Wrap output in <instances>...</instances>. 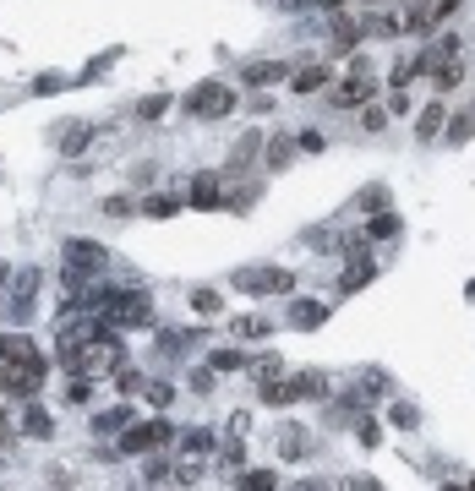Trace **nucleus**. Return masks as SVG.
Returning <instances> with one entry per match:
<instances>
[{
	"label": "nucleus",
	"instance_id": "1",
	"mask_svg": "<svg viewBox=\"0 0 475 491\" xmlns=\"http://www.w3.org/2000/svg\"><path fill=\"white\" fill-rule=\"evenodd\" d=\"M50 377V355L27 334H0V393L6 399H39V387Z\"/></svg>",
	"mask_w": 475,
	"mask_h": 491
},
{
	"label": "nucleus",
	"instance_id": "2",
	"mask_svg": "<svg viewBox=\"0 0 475 491\" xmlns=\"http://www.w3.org/2000/svg\"><path fill=\"white\" fill-rule=\"evenodd\" d=\"M115 366H126V339L115 334V327H104V334H93V339L72 355V366H66V372L104 382V377H115Z\"/></svg>",
	"mask_w": 475,
	"mask_h": 491
},
{
	"label": "nucleus",
	"instance_id": "3",
	"mask_svg": "<svg viewBox=\"0 0 475 491\" xmlns=\"http://www.w3.org/2000/svg\"><path fill=\"white\" fill-rule=\"evenodd\" d=\"M323 393H328V377H323V372H295V377H268V382H257L263 410H284V404H301V399H323Z\"/></svg>",
	"mask_w": 475,
	"mask_h": 491
},
{
	"label": "nucleus",
	"instance_id": "4",
	"mask_svg": "<svg viewBox=\"0 0 475 491\" xmlns=\"http://www.w3.org/2000/svg\"><path fill=\"white\" fill-rule=\"evenodd\" d=\"M104 327H115V334H132V327H148L153 322V301L142 289H104V306H99Z\"/></svg>",
	"mask_w": 475,
	"mask_h": 491
},
{
	"label": "nucleus",
	"instance_id": "5",
	"mask_svg": "<svg viewBox=\"0 0 475 491\" xmlns=\"http://www.w3.org/2000/svg\"><path fill=\"white\" fill-rule=\"evenodd\" d=\"M158 448H175V426L165 415H153V420H132L120 432V453H158Z\"/></svg>",
	"mask_w": 475,
	"mask_h": 491
},
{
	"label": "nucleus",
	"instance_id": "6",
	"mask_svg": "<svg viewBox=\"0 0 475 491\" xmlns=\"http://www.w3.org/2000/svg\"><path fill=\"white\" fill-rule=\"evenodd\" d=\"M180 110L192 115V120H225V115L235 110V88H225V82H203V88L186 93Z\"/></svg>",
	"mask_w": 475,
	"mask_h": 491
},
{
	"label": "nucleus",
	"instance_id": "7",
	"mask_svg": "<svg viewBox=\"0 0 475 491\" xmlns=\"http://www.w3.org/2000/svg\"><path fill=\"white\" fill-rule=\"evenodd\" d=\"M372 98H377V77H372V65H350V77H344L333 93H328V104L333 110H361V104H372Z\"/></svg>",
	"mask_w": 475,
	"mask_h": 491
},
{
	"label": "nucleus",
	"instance_id": "8",
	"mask_svg": "<svg viewBox=\"0 0 475 491\" xmlns=\"http://www.w3.org/2000/svg\"><path fill=\"white\" fill-rule=\"evenodd\" d=\"M235 289H246V295H290L295 289V273L290 268H241L235 273Z\"/></svg>",
	"mask_w": 475,
	"mask_h": 491
},
{
	"label": "nucleus",
	"instance_id": "9",
	"mask_svg": "<svg viewBox=\"0 0 475 491\" xmlns=\"http://www.w3.org/2000/svg\"><path fill=\"white\" fill-rule=\"evenodd\" d=\"M39 284H44L39 268H22V273L11 279V301H6V317H11V322H27V317H34V306H39Z\"/></svg>",
	"mask_w": 475,
	"mask_h": 491
},
{
	"label": "nucleus",
	"instance_id": "10",
	"mask_svg": "<svg viewBox=\"0 0 475 491\" xmlns=\"http://www.w3.org/2000/svg\"><path fill=\"white\" fill-rule=\"evenodd\" d=\"M104 262H110V251H104L99 241H82V235L66 241V268H72V273H88V279H93V273H104Z\"/></svg>",
	"mask_w": 475,
	"mask_h": 491
},
{
	"label": "nucleus",
	"instance_id": "11",
	"mask_svg": "<svg viewBox=\"0 0 475 491\" xmlns=\"http://www.w3.org/2000/svg\"><path fill=\"white\" fill-rule=\"evenodd\" d=\"M361 39H366V27H361L356 17H344V12H333V33H328V55H350V50H361Z\"/></svg>",
	"mask_w": 475,
	"mask_h": 491
},
{
	"label": "nucleus",
	"instance_id": "12",
	"mask_svg": "<svg viewBox=\"0 0 475 491\" xmlns=\"http://www.w3.org/2000/svg\"><path fill=\"white\" fill-rule=\"evenodd\" d=\"M88 142H93V126H88V120H60V131H55V153H60V158L88 153Z\"/></svg>",
	"mask_w": 475,
	"mask_h": 491
},
{
	"label": "nucleus",
	"instance_id": "13",
	"mask_svg": "<svg viewBox=\"0 0 475 491\" xmlns=\"http://www.w3.org/2000/svg\"><path fill=\"white\" fill-rule=\"evenodd\" d=\"M421 77H426V82H432L437 93H454V88L464 82V55H448V60H432V65H426Z\"/></svg>",
	"mask_w": 475,
	"mask_h": 491
},
{
	"label": "nucleus",
	"instance_id": "14",
	"mask_svg": "<svg viewBox=\"0 0 475 491\" xmlns=\"http://www.w3.org/2000/svg\"><path fill=\"white\" fill-rule=\"evenodd\" d=\"M301 153V142L290 137V131H279V137L263 142V170H290V158Z\"/></svg>",
	"mask_w": 475,
	"mask_h": 491
},
{
	"label": "nucleus",
	"instance_id": "15",
	"mask_svg": "<svg viewBox=\"0 0 475 491\" xmlns=\"http://www.w3.org/2000/svg\"><path fill=\"white\" fill-rule=\"evenodd\" d=\"M175 453L180 458H208V453H218V437L208 432V426H192V432L175 437Z\"/></svg>",
	"mask_w": 475,
	"mask_h": 491
},
{
	"label": "nucleus",
	"instance_id": "16",
	"mask_svg": "<svg viewBox=\"0 0 475 491\" xmlns=\"http://www.w3.org/2000/svg\"><path fill=\"white\" fill-rule=\"evenodd\" d=\"M377 279V262L372 257H350L344 262V273H339V295H356V289H366Z\"/></svg>",
	"mask_w": 475,
	"mask_h": 491
},
{
	"label": "nucleus",
	"instance_id": "17",
	"mask_svg": "<svg viewBox=\"0 0 475 491\" xmlns=\"http://www.w3.org/2000/svg\"><path fill=\"white\" fill-rule=\"evenodd\" d=\"M279 77H290V65H284V60H246V65H241V82H246V88H268V82H279Z\"/></svg>",
	"mask_w": 475,
	"mask_h": 491
},
{
	"label": "nucleus",
	"instance_id": "18",
	"mask_svg": "<svg viewBox=\"0 0 475 491\" xmlns=\"http://www.w3.org/2000/svg\"><path fill=\"white\" fill-rule=\"evenodd\" d=\"M186 208V196L180 191H153V196H142V203H137V213L142 219H175Z\"/></svg>",
	"mask_w": 475,
	"mask_h": 491
},
{
	"label": "nucleus",
	"instance_id": "19",
	"mask_svg": "<svg viewBox=\"0 0 475 491\" xmlns=\"http://www.w3.org/2000/svg\"><path fill=\"white\" fill-rule=\"evenodd\" d=\"M186 203H192V208H218V203H225V186H218V175L203 170V175L192 180V191H186Z\"/></svg>",
	"mask_w": 475,
	"mask_h": 491
},
{
	"label": "nucleus",
	"instance_id": "20",
	"mask_svg": "<svg viewBox=\"0 0 475 491\" xmlns=\"http://www.w3.org/2000/svg\"><path fill=\"white\" fill-rule=\"evenodd\" d=\"M290 88L306 98V93H323L328 88V60H311V65H295L290 72Z\"/></svg>",
	"mask_w": 475,
	"mask_h": 491
},
{
	"label": "nucleus",
	"instance_id": "21",
	"mask_svg": "<svg viewBox=\"0 0 475 491\" xmlns=\"http://www.w3.org/2000/svg\"><path fill=\"white\" fill-rule=\"evenodd\" d=\"M22 437H55V415L39 399H27V410H22Z\"/></svg>",
	"mask_w": 475,
	"mask_h": 491
},
{
	"label": "nucleus",
	"instance_id": "22",
	"mask_svg": "<svg viewBox=\"0 0 475 491\" xmlns=\"http://www.w3.org/2000/svg\"><path fill=\"white\" fill-rule=\"evenodd\" d=\"M442 126H448V110H442V104H426L421 120H416V137H421V142H437Z\"/></svg>",
	"mask_w": 475,
	"mask_h": 491
},
{
	"label": "nucleus",
	"instance_id": "23",
	"mask_svg": "<svg viewBox=\"0 0 475 491\" xmlns=\"http://www.w3.org/2000/svg\"><path fill=\"white\" fill-rule=\"evenodd\" d=\"M230 334H235V339H268L273 322H268L263 311H251V317H235V322H230Z\"/></svg>",
	"mask_w": 475,
	"mask_h": 491
},
{
	"label": "nucleus",
	"instance_id": "24",
	"mask_svg": "<svg viewBox=\"0 0 475 491\" xmlns=\"http://www.w3.org/2000/svg\"><path fill=\"white\" fill-rule=\"evenodd\" d=\"M257 153H263V131H246V137L235 142V153H230V175H235V170H246V164L257 158Z\"/></svg>",
	"mask_w": 475,
	"mask_h": 491
},
{
	"label": "nucleus",
	"instance_id": "25",
	"mask_svg": "<svg viewBox=\"0 0 475 491\" xmlns=\"http://www.w3.org/2000/svg\"><path fill=\"white\" fill-rule=\"evenodd\" d=\"M328 322V306H317V301H295L290 306V327H323Z\"/></svg>",
	"mask_w": 475,
	"mask_h": 491
},
{
	"label": "nucleus",
	"instance_id": "26",
	"mask_svg": "<svg viewBox=\"0 0 475 491\" xmlns=\"http://www.w3.org/2000/svg\"><path fill=\"white\" fill-rule=\"evenodd\" d=\"M361 27H366V33H377V39H404V17H399V12H383V17H366Z\"/></svg>",
	"mask_w": 475,
	"mask_h": 491
},
{
	"label": "nucleus",
	"instance_id": "27",
	"mask_svg": "<svg viewBox=\"0 0 475 491\" xmlns=\"http://www.w3.org/2000/svg\"><path fill=\"white\" fill-rule=\"evenodd\" d=\"M192 311H197V317H225V295L208 289V284H203V289H192Z\"/></svg>",
	"mask_w": 475,
	"mask_h": 491
},
{
	"label": "nucleus",
	"instance_id": "28",
	"mask_svg": "<svg viewBox=\"0 0 475 491\" xmlns=\"http://www.w3.org/2000/svg\"><path fill=\"white\" fill-rule=\"evenodd\" d=\"M132 426V399H126L120 410H104V415H93V432H126Z\"/></svg>",
	"mask_w": 475,
	"mask_h": 491
},
{
	"label": "nucleus",
	"instance_id": "29",
	"mask_svg": "<svg viewBox=\"0 0 475 491\" xmlns=\"http://www.w3.org/2000/svg\"><path fill=\"white\" fill-rule=\"evenodd\" d=\"M142 387H148V382H142L137 366H115V393H120V399H137Z\"/></svg>",
	"mask_w": 475,
	"mask_h": 491
},
{
	"label": "nucleus",
	"instance_id": "30",
	"mask_svg": "<svg viewBox=\"0 0 475 491\" xmlns=\"http://www.w3.org/2000/svg\"><path fill=\"white\" fill-rule=\"evenodd\" d=\"M388 235H399V213L394 208H383V213L366 224V241H388Z\"/></svg>",
	"mask_w": 475,
	"mask_h": 491
},
{
	"label": "nucleus",
	"instance_id": "31",
	"mask_svg": "<svg viewBox=\"0 0 475 491\" xmlns=\"http://www.w3.org/2000/svg\"><path fill=\"white\" fill-rule=\"evenodd\" d=\"M165 115H170V93H148L142 104H137V120H148V126L165 120Z\"/></svg>",
	"mask_w": 475,
	"mask_h": 491
},
{
	"label": "nucleus",
	"instance_id": "32",
	"mask_svg": "<svg viewBox=\"0 0 475 491\" xmlns=\"http://www.w3.org/2000/svg\"><path fill=\"white\" fill-rule=\"evenodd\" d=\"M279 453H284V458H301V453H306L301 426H279Z\"/></svg>",
	"mask_w": 475,
	"mask_h": 491
},
{
	"label": "nucleus",
	"instance_id": "33",
	"mask_svg": "<svg viewBox=\"0 0 475 491\" xmlns=\"http://www.w3.org/2000/svg\"><path fill=\"white\" fill-rule=\"evenodd\" d=\"M208 366H213V372H246V355H241V349H213Z\"/></svg>",
	"mask_w": 475,
	"mask_h": 491
},
{
	"label": "nucleus",
	"instance_id": "34",
	"mask_svg": "<svg viewBox=\"0 0 475 491\" xmlns=\"http://www.w3.org/2000/svg\"><path fill=\"white\" fill-rule=\"evenodd\" d=\"M246 372H251V382H268V377H279L284 366H279V355H257V360H246Z\"/></svg>",
	"mask_w": 475,
	"mask_h": 491
},
{
	"label": "nucleus",
	"instance_id": "35",
	"mask_svg": "<svg viewBox=\"0 0 475 491\" xmlns=\"http://www.w3.org/2000/svg\"><path fill=\"white\" fill-rule=\"evenodd\" d=\"M235 486H246V491H268V486H279V475H273V470H241Z\"/></svg>",
	"mask_w": 475,
	"mask_h": 491
},
{
	"label": "nucleus",
	"instance_id": "36",
	"mask_svg": "<svg viewBox=\"0 0 475 491\" xmlns=\"http://www.w3.org/2000/svg\"><path fill=\"white\" fill-rule=\"evenodd\" d=\"M104 219H132L137 213V203H132V196H104V208H99Z\"/></svg>",
	"mask_w": 475,
	"mask_h": 491
},
{
	"label": "nucleus",
	"instance_id": "37",
	"mask_svg": "<svg viewBox=\"0 0 475 491\" xmlns=\"http://www.w3.org/2000/svg\"><path fill=\"white\" fill-rule=\"evenodd\" d=\"M186 344H192V334H175V327H165V334H158V355H180Z\"/></svg>",
	"mask_w": 475,
	"mask_h": 491
},
{
	"label": "nucleus",
	"instance_id": "38",
	"mask_svg": "<svg viewBox=\"0 0 475 491\" xmlns=\"http://www.w3.org/2000/svg\"><path fill=\"white\" fill-rule=\"evenodd\" d=\"M66 399H72V404H88V399H93V377H77V372H72V382H66Z\"/></svg>",
	"mask_w": 475,
	"mask_h": 491
},
{
	"label": "nucleus",
	"instance_id": "39",
	"mask_svg": "<svg viewBox=\"0 0 475 491\" xmlns=\"http://www.w3.org/2000/svg\"><path fill=\"white\" fill-rule=\"evenodd\" d=\"M142 393H148V404H153V410H170V399H175V387H170V382H148Z\"/></svg>",
	"mask_w": 475,
	"mask_h": 491
},
{
	"label": "nucleus",
	"instance_id": "40",
	"mask_svg": "<svg viewBox=\"0 0 475 491\" xmlns=\"http://www.w3.org/2000/svg\"><path fill=\"white\" fill-rule=\"evenodd\" d=\"M410 77H421V55H404V60L394 65V88H404Z\"/></svg>",
	"mask_w": 475,
	"mask_h": 491
},
{
	"label": "nucleus",
	"instance_id": "41",
	"mask_svg": "<svg viewBox=\"0 0 475 491\" xmlns=\"http://www.w3.org/2000/svg\"><path fill=\"white\" fill-rule=\"evenodd\" d=\"M148 486H170L175 480V470H170V458H153V464H148V475H142Z\"/></svg>",
	"mask_w": 475,
	"mask_h": 491
},
{
	"label": "nucleus",
	"instance_id": "42",
	"mask_svg": "<svg viewBox=\"0 0 475 491\" xmlns=\"http://www.w3.org/2000/svg\"><path fill=\"white\" fill-rule=\"evenodd\" d=\"M394 426H404V432H410V426H421V410L416 404H394Z\"/></svg>",
	"mask_w": 475,
	"mask_h": 491
},
{
	"label": "nucleus",
	"instance_id": "43",
	"mask_svg": "<svg viewBox=\"0 0 475 491\" xmlns=\"http://www.w3.org/2000/svg\"><path fill=\"white\" fill-rule=\"evenodd\" d=\"M459 6H464V0H437V6H432V27H437V22H448Z\"/></svg>",
	"mask_w": 475,
	"mask_h": 491
},
{
	"label": "nucleus",
	"instance_id": "44",
	"mask_svg": "<svg viewBox=\"0 0 475 491\" xmlns=\"http://www.w3.org/2000/svg\"><path fill=\"white\" fill-rule=\"evenodd\" d=\"M213 377H218L213 366H203V372H192V393H213Z\"/></svg>",
	"mask_w": 475,
	"mask_h": 491
},
{
	"label": "nucleus",
	"instance_id": "45",
	"mask_svg": "<svg viewBox=\"0 0 475 491\" xmlns=\"http://www.w3.org/2000/svg\"><path fill=\"white\" fill-rule=\"evenodd\" d=\"M361 126H366V131H383V126H388V110H366Z\"/></svg>",
	"mask_w": 475,
	"mask_h": 491
},
{
	"label": "nucleus",
	"instance_id": "46",
	"mask_svg": "<svg viewBox=\"0 0 475 491\" xmlns=\"http://www.w3.org/2000/svg\"><path fill=\"white\" fill-rule=\"evenodd\" d=\"M60 88H66V77H55V72H50V77H39V82H34V93H60Z\"/></svg>",
	"mask_w": 475,
	"mask_h": 491
},
{
	"label": "nucleus",
	"instance_id": "47",
	"mask_svg": "<svg viewBox=\"0 0 475 491\" xmlns=\"http://www.w3.org/2000/svg\"><path fill=\"white\" fill-rule=\"evenodd\" d=\"M295 142H301V153H323V137H317V131H301Z\"/></svg>",
	"mask_w": 475,
	"mask_h": 491
},
{
	"label": "nucleus",
	"instance_id": "48",
	"mask_svg": "<svg viewBox=\"0 0 475 491\" xmlns=\"http://www.w3.org/2000/svg\"><path fill=\"white\" fill-rule=\"evenodd\" d=\"M361 442H366V448H377V442H383V432H377V420H361Z\"/></svg>",
	"mask_w": 475,
	"mask_h": 491
},
{
	"label": "nucleus",
	"instance_id": "49",
	"mask_svg": "<svg viewBox=\"0 0 475 491\" xmlns=\"http://www.w3.org/2000/svg\"><path fill=\"white\" fill-rule=\"evenodd\" d=\"M404 110H410V98H404V88H394L388 93V115H404Z\"/></svg>",
	"mask_w": 475,
	"mask_h": 491
},
{
	"label": "nucleus",
	"instance_id": "50",
	"mask_svg": "<svg viewBox=\"0 0 475 491\" xmlns=\"http://www.w3.org/2000/svg\"><path fill=\"white\" fill-rule=\"evenodd\" d=\"M306 6H317V12H344V0H306Z\"/></svg>",
	"mask_w": 475,
	"mask_h": 491
},
{
	"label": "nucleus",
	"instance_id": "51",
	"mask_svg": "<svg viewBox=\"0 0 475 491\" xmlns=\"http://www.w3.org/2000/svg\"><path fill=\"white\" fill-rule=\"evenodd\" d=\"M6 279H11V273H6V262H0V284H6Z\"/></svg>",
	"mask_w": 475,
	"mask_h": 491
},
{
	"label": "nucleus",
	"instance_id": "52",
	"mask_svg": "<svg viewBox=\"0 0 475 491\" xmlns=\"http://www.w3.org/2000/svg\"><path fill=\"white\" fill-rule=\"evenodd\" d=\"M366 6H383V0H366Z\"/></svg>",
	"mask_w": 475,
	"mask_h": 491
},
{
	"label": "nucleus",
	"instance_id": "53",
	"mask_svg": "<svg viewBox=\"0 0 475 491\" xmlns=\"http://www.w3.org/2000/svg\"><path fill=\"white\" fill-rule=\"evenodd\" d=\"M470 486H475V480H470Z\"/></svg>",
	"mask_w": 475,
	"mask_h": 491
}]
</instances>
